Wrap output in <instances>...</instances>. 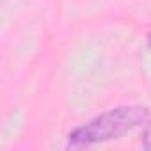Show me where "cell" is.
Here are the masks:
<instances>
[{
    "label": "cell",
    "instance_id": "cell-1",
    "mask_svg": "<svg viewBox=\"0 0 151 151\" xmlns=\"http://www.w3.org/2000/svg\"><path fill=\"white\" fill-rule=\"evenodd\" d=\"M149 117L151 112L144 105H121L109 109L71 130L66 139V147L89 149L110 140H117L135 128H142Z\"/></svg>",
    "mask_w": 151,
    "mask_h": 151
},
{
    "label": "cell",
    "instance_id": "cell-2",
    "mask_svg": "<svg viewBox=\"0 0 151 151\" xmlns=\"http://www.w3.org/2000/svg\"><path fill=\"white\" fill-rule=\"evenodd\" d=\"M139 144L144 149H151V117L144 123L142 130H140V137H139Z\"/></svg>",
    "mask_w": 151,
    "mask_h": 151
},
{
    "label": "cell",
    "instance_id": "cell-3",
    "mask_svg": "<svg viewBox=\"0 0 151 151\" xmlns=\"http://www.w3.org/2000/svg\"><path fill=\"white\" fill-rule=\"evenodd\" d=\"M147 45H149V48H151V34L147 36Z\"/></svg>",
    "mask_w": 151,
    "mask_h": 151
}]
</instances>
